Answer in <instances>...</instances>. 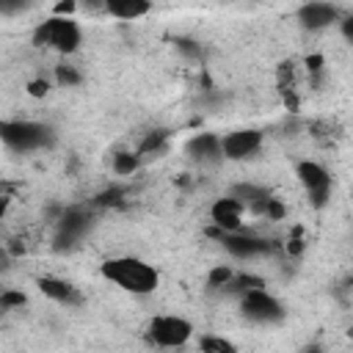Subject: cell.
Listing matches in <instances>:
<instances>
[{"mask_svg":"<svg viewBox=\"0 0 353 353\" xmlns=\"http://www.w3.org/2000/svg\"><path fill=\"white\" fill-rule=\"evenodd\" d=\"M88 229H91V218H88L85 212H80V210H72V212H66V215L61 218V223H58V240L77 243Z\"/></svg>","mask_w":353,"mask_h":353,"instance_id":"obj_15","label":"cell"},{"mask_svg":"<svg viewBox=\"0 0 353 353\" xmlns=\"http://www.w3.org/2000/svg\"><path fill=\"white\" fill-rule=\"evenodd\" d=\"M141 163H143V157H141L138 152H132V149H119V152L110 157V168H113V174H119V176H132V174L141 168Z\"/></svg>","mask_w":353,"mask_h":353,"instance_id":"obj_16","label":"cell"},{"mask_svg":"<svg viewBox=\"0 0 353 353\" xmlns=\"http://www.w3.org/2000/svg\"><path fill=\"white\" fill-rule=\"evenodd\" d=\"M336 25H342V36H345L347 41H353V17H339Z\"/></svg>","mask_w":353,"mask_h":353,"instance_id":"obj_22","label":"cell"},{"mask_svg":"<svg viewBox=\"0 0 353 353\" xmlns=\"http://www.w3.org/2000/svg\"><path fill=\"white\" fill-rule=\"evenodd\" d=\"M229 196L237 199L245 210H254V212H262V210L268 207V201H270V193H268L262 185H251V182L234 185V188L229 190Z\"/></svg>","mask_w":353,"mask_h":353,"instance_id":"obj_14","label":"cell"},{"mask_svg":"<svg viewBox=\"0 0 353 353\" xmlns=\"http://www.w3.org/2000/svg\"><path fill=\"white\" fill-rule=\"evenodd\" d=\"M39 290H41V295H47L50 301L63 303V306H77V303L83 301L80 290H77L72 281L58 279V276H41V279H39Z\"/></svg>","mask_w":353,"mask_h":353,"instance_id":"obj_12","label":"cell"},{"mask_svg":"<svg viewBox=\"0 0 353 353\" xmlns=\"http://www.w3.org/2000/svg\"><path fill=\"white\" fill-rule=\"evenodd\" d=\"M262 141L265 135L254 127H240V130H232L226 135H221V154L223 160H251L259 149H262Z\"/></svg>","mask_w":353,"mask_h":353,"instance_id":"obj_7","label":"cell"},{"mask_svg":"<svg viewBox=\"0 0 353 353\" xmlns=\"http://www.w3.org/2000/svg\"><path fill=\"white\" fill-rule=\"evenodd\" d=\"M295 176L303 188V193L309 196V201L314 207H325V201L331 199V174L325 165H320L317 160H301L295 165Z\"/></svg>","mask_w":353,"mask_h":353,"instance_id":"obj_6","label":"cell"},{"mask_svg":"<svg viewBox=\"0 0 353 353\" xmlns=\"http://www.w3.org/2000/svg\"><path fill=\"white\" fill-rule=\"evenodd\" d=\"M199 350H204V353H234V350H237V345H234V342H229L226 336L204 334V336H199Z\"/></svg>","mask_w":353,"mask_h":353,"instance_id":"obj_17","label":"cell"},{"mask_svg":"<svg viewBox=\"0 0 353 353\" xmlns=\"http://www.w3.org/2000/svg\"><path fill=\"white\" fill-rule=\"evenodd\" d=\"M339 17H342V11H339L334 3H328V0H309V3H303V6L298 8V22H301V28H306V30H312V33L336 25Z\"/></svg>","mask_w":353,"mask_h":353,"instance_id":"obj_9","label":"cell"},{"mask_svg":"<svg viewBox=\"0 0 353 353\" xmlns=\"http://www.w3.org/2000/svg\"><path fill=\"white\" fill-rule=\"evenodd\" d=\"M102 11L116 19H141L152 11V0H102Z\"/></svg>","mask_w":353,"mask_h":353,"instance_id":"obj_13","label":"cell"},{"mask_svg":"<svg viewBox=\"0 0 353 353\" xmlns=\"http://www.w3.org/2000/svg\"><path fill=\"white\" fill-rule=\"evenodd\" d=\"M185 152L199 165H215V163L223 160V154H221V135H215V132H199V135H193L185 143Z\"/></svg>","mask_w":353,"mask_h":353,"instance_id":"obj_11","label":"cell"},{"mask_svg":"<svg viewBox=\"0 0 353 353\" xmlns=\"http://www.w3.org/2000/svg\"><path fill=\"white\" fill-rule=\"evenodd\" d=\"M193 336V323L182 314H154L146 325V339L154 347H182Z\"/></svg>","mask_w":353,"mask_h":353,"instance_id":"obj_5","label":"cell"},{"mask_svg":"<svg viewBox=\"0 0 353 353\" xmlns=\"http://www.w3.org/2000/svg\"><path fill=\"white\" fill-rule=\"evenodd\" d=\"M30 94H36V97H41V94H47V80L41 83V80H36V83H30Z\"/></svg>","mask_w":353,"mask_h":353,"instance_id":"obj_24","label":"cell"},{"mask_svg":"<svg viewBox=\"0 0 353 353\" xmlns=\"http://www.w3.org/2000/svg\"><path fill=\"white\" fill-rule=\"evenodd\" d=\"M174 44H176V50L185 52L188 58H199V55H201V47H199L193 39H176Z\"/></svg>","mask_w":353,"mask_h":353,"instance_id":"obj_21","label":"cell"},{"mask_svg":"<svg viewBox=\"0 0 353 353\" xmlns=\"http://www.w3.org/2000/svg\"><path fill=\"white\" fill-rule=\"evenodd\" d=\"M0 141L14 152H36L52 143V130L30 119H6L0 121Z\"/></svg>","mask_w":353,"mask_h":353,"instance_id":"obj_3","label":"cell"},{"mask_svg":"<svg viewBox=\"0 0 353 353\" xmlns=\"http://www.w3.org/2000/svg\"><path fill=\"white\" fill-rule=\"evenodd\" d=\"M237 301H240V312H243V317L251 320V323H256V325H276V323H281L284 314H287L284 303H281L273 292H268L265 284L240 292Z\"/></svg>","mask_w":353,"mask_h":353,"instance_id":"obj_4","label":"cell"},{"mask_svg":"<svg viewBox=\"0 0 353 353\" xmlns=\"http://www.w3.org/2000/svg\"><path fill=\"white\" fill-rule=\"evenodd\" d=\"M99 273L116 284L119 290L124 292H132V295H152L157 287H160V273L154 265H149L146 259H138V256H113V259H105Z\"/></svg>","mask_w":353,"mask_h":353,"instance_id":"obj_1","label":"cell"},{"mask_svg":"<svg viewBox=\"0 0 353 353\" xmlns=\"http://www.w3.org/2000/svg\"><path fill=\"white\" fill-rule=\"evenodd\" d=\"M232 276H234V270H232V268H226V265H218V268H212V270H210V279H207V284H210L212 290H221V287H223V284H226Z\"/></svg>","mask_w":353,"mask_h":353,"instance_id":"obj_19","label":"cell"},{"mask_svg":"<svg viewBox=\"0 0 353 353\" xmlns=\"http://www.w3.org/2000/svg\"><path fill=\"white\" fill-rule=\"evenodd\" d=\"M33 44L47 47L58 55H72L83 44V30L74 17L69 14H52L33 30Z\"/></svg>","mask_w":353,"mask_h":353,"instance_id":"obj_2","label":"cell"},{"mask_svg":"<svg viewBox=\"0 0 353 353\" xmlns=\"http://www.w3.org/2000/svg\"><path fill=\"white\" fill-rule=\"evenodd\" d=\"M8 204H11V199L0 193V221H3V218H6V212H8Z\"/></svg>","mask_w":353,"mask_h":353,"instance_id":"obj_25","label":"cell"},{"mask_svg":"<svg viewBox=\"0 0 353 353\" xmlns=\"http://www.w3.org/2000/svg\"><path fill=\"white\" fill-rule=\"evenodd\" d=\"M55 83H58V85H66V88H74V85L83 83V74H80V69L72 66V63H58V66H55Z\"/></svg>","mask_w":353,"mask_h":353,"instance_id":"obj_18","label":"cell"},{"mask_svg":"<svg viewBox=\"0 0 353 353\" xmlns=\"http://www.w3.org/2000/svg\"><path fill=\"white\" fill-rule=\"evenodd\" d=\"M30 8V0H0V17H19Z\"/></svg>","mask_w":353,"mask_h":353,"instance_id":"obj_20","label":"cell"},{"mask_svg":"<svg viewBox=\"0 0 353 353\" xmlns=\"http://www.w3.org/2000/svg\"><path fill=\"white\" fill-rule=\"evenodd\" d=\"M221 245L234 256V259H256L270 251V243L240 229V232H221Z\"/></svg>","mask_w":353,"mask_h":353,"instance_id":"obj_8","label":"cell"},{"mask_svg":"<svg viewBox=\"0 0 353 353\" xmlns=\"http://www.w3.org/2000/svg\"><path fill=\"white\" fill-rule=\"evenodd\" d=\"M3 303H6V306H22V303H25V295H22V292H11V295L3 298Z\"/></svg>","mask_w":353,"mask_h":353,"instance_id":"obj_23","label":"cell"},{"mask_svg":"<svg viewBox=\"0 0 353 353\" xmlns=\"http://www.w3.org/2000/svg\"><path fill=\"white\" fill-rule=\"evenodd\" d=\"M210 218L221 232H240L243 229V218H245V207L237 199L223 196L210 207Z\"/></svg>","mask_w":353,"mask_h":353,"instance_id":"obj_10","label":"cell"}]
</instances>
